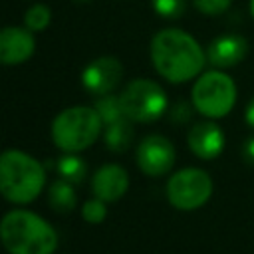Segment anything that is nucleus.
Returning a JSON list of instances; mask_svg holds the SVG:
<instances>
[{"label":"nucleus","instance_id":"nucleus-1","mask_svg":"<svg viewBox=\"0 0 254 254\" xmlns=\"http://www.w3.org/2000/svg\"><path fill=\"white\" fill-rule=\"evenodd\" d=\"M151 62L155 71L169 83L196 79L206 64V52L194 36L181 28L159 30L151 40Z\"/></svg>","mask_w":254,"mask_h":254},{"label":"nucleus","instance_id":"nucleus-2","mask_svg":"<svg viewBox=\"0 0 254 254\" xmlns=\"http://www.w3.org/2000/svg\"><path fill=\"white\" fill-rule=\"evenodd\" d=\"M0 242L8 254H54L58 232L40 214L14 208L0 220Z\"/></svg>","mask_w":254,"mask_h":254},{"label":"nucleus","instance_id":"nucleus-3","mask_svg":"<svg viewBox=\"0 0 254 254\" xmlns=\"http://www.w3.org/2000/svg\"><path fill=\"white\" fill-rule=\"evenodd\" d=\"M46 187L44 165L26 151L0 153V194L14 204H30Z\"/></svg>","mask_w":254,"mask_h":254},{"label":"nucleus","instance_id":"nucleus-4","mask_svg":"<svg viewBox=\"0 0 254 254\" xmlns=\"http://www.w3.org/2000/svg\"><path fill=\"white\" fill-rule=\"evenodd\" d=\"M52 141L62 153H81L103 133V121L87 105H73L60 111L52 121Z\"/></svg>","mask_w":254,"mask_h":254},{"label":"nucleus","instance_id":"nucleus-5","mask_svg":"<svg viewBox=\"0 0 254 254\" xmlns=\"http://www.w3.org/2000/svg\"><path fill=\"white\" fill-rule=\"evenodd\" d=\"M238 99V87L234 79L224 69L202 71L190 89V103L198 115L204 119H222L226 117Z\"/></svg>","mask_w":254,"mask_h":254},{"label":"nucleus","instance_id":"nucleus-6","mask_svg":"<svg viewBox=\"0 0 254 254\" xmlns=\"http://www.w3.org/2000/svg\"><path fill=\"white\" fill-rule=\"evenodd\" d=\"M123 115L133 123H153L169 109L165 89L149 77L131 79L119 93Z\"/></svg>","mask_w":254,"mask_h":254},{"label":"nucleus","instance_id":"nucleus-7","mask_svg":"<svg viewBox=\"0 0 254 254\" xmlns=\"http://www.w3.org/2000/svg\"><path fill=\"white\" fill-rule=\"evenodd\" d=\"M214 185L210 175L198 167H185L175 171L167 181V200L177 210H196L212 196Z\"/></svg>","mask_w":254,"mask_h":254},{"label":"nucleus","instance_id":"nucleus-8","mask_svg":"<svg viewBox=\"0 0 254 254\" xmlns=\"http://www.w3.org/2000/svg\"><path fill=\"white\" fill-rule=\"evenodd\" d=\"M135 161L139 171L145 173L147 177H163L171 173V169L175 167L177 151L169 137L151 133L139 141L135 151Z\"/></svg>","mask_w":254,"mask_h":254},{"label":"nucleus","instance_id":"nucleus-9","mask_svg":"<svg viewBox=\"0 0 254 254\" xmlns=\"http://www.w3.org/2000/svg\"><path fill=\"white\" fill-rule=\"evenodd\" d=\"M123 77V65L113 56H101L91 60L81 71V85L91 95H107L119 85Z\"/></svg>","mask_w":254,"mask_h":254},{"label":"nucleus","instance_id":"nucleus-10","mask_svg":"<svg viewBox=\"0 0 254 254\" xmlns=\"http://www.w3.org/2000/svg\"><path fill=\"white\" fill-rule=\"evenodd\" d=\"M36 52V38L26 26L0 28V65H20Z\"/></svg>","mask_w":254,"mask_h":254},{"label":"nucleus","instance_id":"nucleus-11","mask_svg":"<svg viewBox=\"0 0 254 254\" xmlns=\"http://www.w3.org/2000/svg\"><path fill=\"white\" fill-rule=\"evenodd\" d=\"M224 143H226V135L222 127L212 119L194 123L187 135V145L190 153L202 161L216 159L224 151Z\"/></svg>","mask_w":254,"mask_h":254},{"label":"nucleus","instance_id":"nucleus-12","mask_svg":"<svg viewBox=\"0 0 254 254\" xmlns=\"http://www.w3.org/2000/svg\"><path fill=\"white\" fill-rule=\"evenodd\" d=\"M206 62L214 69H228L238 65L248 54V40L240 34H220L206 46Z\"/></svg>","mask_w":254,"mask_h":254},{"label":"nucleus","instance_id":"nucleus-13","mask_svg":"<svg viewBox=\"0 0 254 254\" xmlns=\"http://www.w3.org/2000/svg\"><path fill=\"white\" fill-rule=\"evenodd\" d=\"M91 190L93 196L105 202H115L129 190V173L117 163H105L93 173Z\"/></svg>","mask_w":254,"mask_h":254},{"label":"nucleus","instance_id":"nucleus-14","mask_svg":"<svg viewBox=\"0 0 254 254\" xmlns=\"http://www.w3.org/2000/svg\"><path fill=\"white\" fill-rule=\"evenodd\" d=\"M103 143L109 151L113 153H125L131 143H133V137H135V129H133V121H129L127 117L115 121V123H109L103 127Z\"/></svg>","mask_w":254,"mask_h":254},{"label":"nucleus","instance_id":"nucleus-15","mask_svg":"<svg viewBox=\"0 0 254 254\" xmlns=\"http://www.w3.org/2000/svg\"><path fill=\"white\" fill-rule=\"evenodd\" d=\"M48 202L60 214L71 212L75 208V204H77V194H75L73 185L64 181V179L54 181L50 185V189H48Z\"/></svg>","mask_w":254,"mask_h":254},{"label":"nucleus","instance_id":"nucleus-16","mask_svg":"<svg viewBox=\"0 0 254 254\" xmlns=\"http://www.w3.org/2000/svg\"><path fill=\"white\" fill-rule=\"evenodd\" d=\"M56 169H58L60 179H64V181H67L71 185L81 183L85 179V175H87V163L77 153H64L58 159Z\"/></svg>","mask_w":254,"mask_h":254},{"label":"nucleus","instance_id":"nucleus-17","mask_svg":"<svg viewBox=\"0 0 254 254\" xmlns=\"http://www.w3.org/2000/svg\"><path fill=\"white\" fill-rule=\"evenodd\" d=\"M93 109L97 111L99 119L103 121V127L125 117L123 115V109H121V103H119V95H113V93L99 95L95 99V103H93Z\"/></svg>","mask_w":254,"mask_h":254},{"label":"nucleus","instance_id":"nucleus-18","mask_svg":"<svg viewBox=\"0 0 254 254\" xmlns=\"http://www.w3.org/2000/svg\"><path fill=\"white\" fill-rule=\"evenodd\" d=\"M50 22H52V10L42 2L32 4L24 14V26L34 34L44 32L50 26Z\"/></svg>","mask_w":254,"mask_h":254},{"label":"nucleus","instance_id":"nucleus-19","mask_svg":"<svg viewBox=\"0 0 254 254\" xmlns=\"http://www.w3.org/2000/svg\"><path fill=\"white\" fill-rule=\"evenodd\" d=\"M151 6L157 16L165 20H179L189 6V0H151Z\"/></svg>","mask_w":254,"mask_h":254},{"label":"nucleus","instance_id":"nucleus-20","mask_svg":"<svg viewBox=\"0 0 254 254\" xmlns=\"http://www.w3.org/2000/svg\"><path fill=\"white\" fill-rule=\"evenodd\" d=\"M81 216H83V220L89 222V224H99V222H103L105 216H107L105 200H101V198H97V196L85 200L83 206H81Z\"/></svg>","mask_w":254,"mask_h":254},{"label":"nucleus","instance_id":"nucleus-21","mask_svg":"<svg viewBox=\"0 0 254 254\" xmlns=\"http://www.w3.org/2000/svg\"><path fill=\"white\" fill-rule=\"evenodd\" d=\"M192 6L204 16H220L228 12L232 0H190Z\"/></svg>","mask_w":254,"mask_h":254},{"label":"nucleus","instance_id":"nucleus-22","mask_svg":"<svg viewBox=\"0 0 254 254\" xmlns=\"http://www.w3.org/2000/svg\"><path fill=\"white\" fill-rule=\"evenodd\" d=\"M190 109H194L192 103H190V105H189V103H177V105L173 107V111H171V117H173L175 121H189Z\"/></svg>","mask_w":254,"mask_h":254},{"label":"nucleus","instance_id":"nucleus-23","mask_svg":"<svg viewBox=\"0 0 254 254\" xmlns=\"http://www.w3.org/2000/svg\"><path fill=\"white\" fill-rule=\"evenodd\" d=\"M242 157L248 165H254V137L246 139L244 145H242Z\"/></svg>","mask_w":254,"mask_h":254},{"label":"nucleus","instance_id":"nucleus-24","mask_svg":"<svg viewBox=\"0 0 254 254\" xmlns=\"http://www.w3.org/2000/svg\"><path fill=\"white\" fill-rule=\"evenodd\" d=\"M244 121L248 123L250 129H254V95H252L250 101L246 103V109H244Z\"/></svg>","mask_w":254,"mask_h":254},{"label":"nucleus","instance_id":"nucleus-25","mask_svg":"<svg viewBox=\"0 0 254 254\" xmlns=\"http://www.w3.org/2000/svg\"><path fill=\"white\" fill-rule=\"evenodd\" d=\"M250 16L254 18V0H250Z\"/></svg>","mask_w":254,"mask_h":254},{"label":"nucleus","instance_id":"nucleus-26","mask_svg":"<svg viewBox=\"0 0 254 254\" xmlns=\"http://www.w3.org/2000/svg\"><path fill=\"white\" fill-rule=\"evenodd\" d=\"M75 2H81V4H85V2H91V0H75Z\"/></svg>","mask_w":254,"mask_h":254}]
</instances>
